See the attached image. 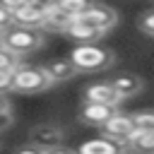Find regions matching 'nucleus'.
<instances>
[{
    "label": "nucleus",
    "mask_w": 154,
    "mask_h": 154,
    "mask_svg": "<svg viewBox=\"0 0 154 154\" xmlns=\"http://www.w3.org/2000/svg\"><path fill=\"white\" fill-rule=\"evenodd\" d=\"M65 34H67L72 41H77V46H82V43H99V38L103 36L101 29H96V26H91V24H87V22H75Z\"/></svg>",
    "instance_id": "obj_10"
},
{
    "label": "nucleus",
    "mask_w": 154,
    "mask_h": 154,
    "mask_svg": "<svg viewBox=\"0 0 154 154\" xmlns=\"http://www.w3.org/2000/svg\"><path fill=\"white\" fill-rule=\"evenodd\" d=\"M123 154H132V152H128V149H125V152H123Z\"/></svg>",
    "instance_id": "obj_28"
},
{
    "label": "nucleus",
    "mask_w": 154,
    "mask_h": 154,
    "mask_svg": "<svg viewBox=\"0 0 154 154\" xmlns=\"http://www.w3.org/2000/svg\"><path fill=\"white\" fill-rule=\"evenodd\" d=\"M0 51H5V46H2V41H0Z\"/></svg>",
    "instance_id": "obj_27"
},
{
    "label": "nucleus",
    "mask_w": 154,
    "mask_h": 154,
    "mask_svg": "<svg viewBox=\"0 0 154 154\" xmlns=\"http://www.w3.org/2000/svg\"><path fill=\"white\" fill-rule=\"evenodd\" d=\"M12 82H14V72H0V94L12 91Z\"/></svg>",
    "instance_id": "obj_21"
},
{
    "label": "nucleus",
    "mask_w": 154,
    "mask_h": 154,
    "mask_svg": "<svg viewBox=\"0 0 154 154\" xmlns=\"http://www.w3.org/2000/svg\"><path fill=\"white\" fill-rule=\"evenodd\" d=\"M84 101L89 103H106V106H118L123 99L120 94L113 89L111 82H94L84 89Z\"/></svg>",
    "instance_id": "obj_9"
},
{
    "label": "nucleus",
    "mask_w": 154,
    "mask_h": 154,
    "mask_svg": "<svg viewBox=\"0 0 154 154\" xmlns=\"http://www.w3.org/2000/svg\"><path fill=\"white\" fill-rule=\"evenodd\" d=\"M91 5H94V2H87V0H63V2H58V10H60L63 14H67L72 22H77V19H82V17L89 12Z\"/></svg>",
    "instance_id": "obj_15"
},
{
    "label": "nucleus",
    "mask_w": 154,
    "mask_h": 154,
    "mask_svg": "<svg viewBox=\"0 0 154 154\" xmlns=\"http://www.w3.org/2000/svg\"><path fill=\"white\" fill-rule=\"evenodd\" d=\"M72 24H75V22H72L67 14H63V12L58 10V2H51V10H48V17H46L43 29H46V31H58V34H65Z\"/></svg>",
    "instance_id": "obj_14"
},
{
    "label": "nucleus",
    "mask_w": 154,
    "mask_h": 154,
    "mask_svg": "<svg viewBox=\"0 0 154 154\" xmlns=\"http://www.w3.org/2000/svg\"><path fill=\"white\" fill-rule=\"evenodd\" d=\"M130 116H132L137 132H152L154 135V111H137V113H130Z\"/></svg>",
    "instance_id": "obj_17"
},
{
    "label": "nucleus",
    "mask_w": 154,
    "mask_h": 154,
    "mask_svg": "<svg viewBox=\"0 0 154 154\" xmlns=\"http://www.w3.org/2000/svg\"><path fill=\"white\" fill-rule=\"evenodd\" d=\"M12 125V113H0V132Z\"/></svg>",
    "instance_id": "obj_23"
},
{
    "label": "nucleus",
    "mask_w": 154,
    "mask_h": 154,
    "mask_svg": "<svg viewBox=\"0 0 154 154\" xmlns=\"http://www.w3.org/2000/svg\"><path fill=\"white\" fill-rule=\"evenodd\" d=\"M135 123H132V116L130 113H118L116 118H111L103 128H101V135L113 140L116 144H120L123 149H128L130 140L135 137Z\"/></svg>",
    "instance_id": "obj_4"
},
{
    "label": "nucleus",
    "mask_w": 154,
    "mask_h": 154,
    "mask_svg": "<svg viewBox=\"0 0 154 154\" xmlns=\"http://www.w3.org/2000/svg\"><path fill=\"white\" fill-rule=\"evenodd\" d=\"M48 10H51V2H29L22 12L14 14V24L17 26H26V29H43L46 24V17H48Z\"/></svg>",
    "instance_id": "obj_7"
},
{
    "label": "nucleus",
    "mask_w": 154,
    "mask_h": 154,
    "mask_svg": "<svg viewBox=\"0 0 154 154\" xmlns=\"http://www.w3.org/2000/svg\"><path fill=\"white\" fill-rule=\"evenodd\" d=\"M128 152H132V154H154V135L152 132H135V137L128 144Z\"/></svg>",
    "instance_id": "obj_16"
},
{
    "label": "nucleus",
    "mask_w": 154,
    "mask_h": 154,
    "mask_svg": "<svg viewBox=\"0 0 154 154\" xmlns=\"http://www.w3.org/2000/svg\"><path fill=\"white\" fill-rule=\"evenodd\" d=\"M46 154H79V152H77V149H70V147H63V144H60V147H55V149H48Z\"/></svg>",
    "instance_id": "obj_24"
},
{
    "label": "nucleus",
    "mask_w": 154,
    "mask_h": 154,
    "mask_svg": "<svg viewBox=\"0 0 154 154\" xmlns=\"http://www.w3.org/2000/svg\"><path fill=\"white\" fill-rule=\"evenodd\" d=\"M19 60H22V58H17L14 53H10L7 48L0 51V72H17V70L22 67Z\"/></svg>",
    "instance_id": "obj_18"
},
{
    "label": "nucleus",
    "mask_w": 154,
    "mask_h": 154,
    "mask_svg": "<svg viewBox=\"0 0 154 154\" xmlns=\"http://www.w3.org/2000/svg\"><path fill=\"white\" fill-rule=\"evenodd\" d=\"M70 60L77 72H103L116 63V53L99 43H82L72 48Z\"/></svg>",
    "instance_id": "obj_1"
},
{
    "label": "nucleus",
    "mask_w": 154,
    "mask_h": 154,
    "mask_svg": "<svg viewBox=\"0 0 154 154\" xmlns=\"http://www.w3.org/2000/svg\"><path fill=\"white\" fill-rule=\"evenodd\" d=\"M12 24H14V14L0 2V26H2V29H10Z\"/></svg>",
    "instance_id": "obj_20"
},
{
    "label": "nucleus",
    "mask_w": 154,
    "mask_h": 154,
    "mask_svg": "<svg viewBox=\"0 0 154 154\" xmlns=\"http://www.w3.org/2000/svg\"><path fill=\"white\" fill-rule=\"evenodd\" d=\"M53 82L46 72V67H36V65H22L17 72H14V82H12V91L14 94H38V91H46L51 89Z\"/></svg>",
    "instance_id": "obj_3"
},
{
    "label": "nucleus",
    "mask_w": 154,
    "mask_h": 154,
    "mask_svg": "<svg viewBox=\"0 0 154 154\" xmlns=\"http://www.w3.org/2000/svg\"><path fill=\"white\" fill-rule=\"evenodd\" d=\"M118 116V106H106V103H89L84 101L77 111V118L79 123L84 125H91V128H103L111 118Z\"/></svg>",
    "instance_id": "obj_6"
},
{
    "label": "nucleus",
    "mask_w": 154,
    "mask_h": 154,
    "mask_svg": "<svg viewBox=\"0 0 154 154\" xmlns=\"http://www.w3.org/2000/svg\"><path fill=\"white\" fill-rule=\"evenodd\" d=\"M77 22H87V24H91V26H96V29H101L106 34V31H111L118 24V12L111 10L108 5H91L89 12L82 19H77Z\"/></svg>",
    "instance_id": "obj_8"
},
{
    "label": "nucleus",
    "mask_w": 154,
    "mask_h": 154,
    "mask_svg": "<svg viewBox=\"0 0 154 154\" xmlns=\"http://www.w3.org/2000/svg\"><path fill=\"white\" fill-rule=\"evenodd\" d=\"M79 154H123L125 149L120 147V144H116L113 140H108V137H94V140H87L79 149H77Z\"/></svg>",
    "instance_id": "obj_12"
},
{
    "label": "nucleus",
    "mask_w": 154,
    "mask_h": 154,
    "mask_svg": "<svg viewBox=\"0 0 154 154\" xmlns=\"http://www.w3.org/2000/svg\"><path fill=\"white\" fill-rule=\"evenodd\" d=\"M137 26H140V31H144V34L154 36V10L144 12V14L137 19Z\"/></svg>",
    "instance_id": "obj_19"
},
{
    "label": "nucleus",
    "mask_w": 154,
    "mask_h": 154,
    "mask_svg": "<svg viewBox=\"0 0 154 154\" xmlns=\"http://www.w3.org/2000/svg\"><path fill=\"white\" fill-rule=\"evenodd\" d=\"M2 46L10 53H14L17 58H24V55H31L38 48H43V34L38 29H26V26L12 24L2 34Z\"/></svg>",
    "instance_id": "obj_2"
},
{
    "label": "nucleus",
    "mask_w": 154,
    "mask_h": 154,
    "mask_svg": "<svg viewBox=\"0 0 154 154\" xmlns=\"http://www.w3.org/2000/svg\"><path fill=\"white\" fill-rule=\"evenodd\" d=\"M0 113H10V99L5 94H0Z\"/></svg>",
    "instance_id": "obj_25"
},
{
    "label": "nucleus",
    "mask_w": 154,
    "mask_h": 154,
    "mask_svg": "<svg viewBox=\"0 0 154 154\" xmlns=\"http://www.w3.org/2000/svg\"><path fill=\"white\" fill-rule=\"evenodd\" d=\"M2 34H5V29H2V26H0V41H2Z\"/></svg>",
    "instance_id": "obj_26"
},
{
    "label": "nucleus",
    "mask_w": 154,
    "mask_h": 154,
    "mask_svg": "<svg viewBox=\"0 0 154 154\" xmlns=\"http://www.w3.org/2000/svg\"><path fill=\"white\" fill-rule=\"evenodd\" d=\"M63 137H65L63 135V128L60 125H53V123H38V125H34L29 130V144H34V147H38L43 152L60 147Z\"/></svg>",
    "instance_id": "obj_5"
},
{
    "label": "nucleus",
    "mask_w": 154,
    "mask_h": 154,
    "mask_svg": "<svg viewBox=\"0 0 154 154\" xmlns=\"http://www.w3.org/2000/svg\"><path fill=\"white\" fill-rule=\"evenodd\" d=\"M14 154H46V152L38 149V147H34V144H24V147H17Z\"/></svg>",
    "instance_id": "obj_22"
},
{
    "label": "nucleus",
    "mask_w": 154,
    "mask_h": 154,
    "mask_svg": "<svg viewBox=\"0 0 154 154\" xmlns=\"http://www.w3.org/2000/svg\"><path fill=\"white\" fill-rule=\"evenodd\" d=\"M43 67H46V72H48V77H51L53 84L67 82V79H72V77L77 75V67L72 65L70 58H65V60H53V63H48V65H43Z\"/></svg>",
    "instance_id": "obj_13"
},
{
    "label": "nucleus",
    "mask_w": 154,
    "mask_h": 154,
    "mask_svg": "<svg viewBox=\"0 0 154 154\" xmlns=\"http://www.w3.org/2000/svg\"><path fill=\"white\" fill-rule=\"evenodd\" d=\"M111 84H113V89L120 94V99L137 96V94L144 89V82H142V77H137V75H118V77L111 79Z\"/></svg>",
    "instance_id": "obj_11"
}]
</instances>
